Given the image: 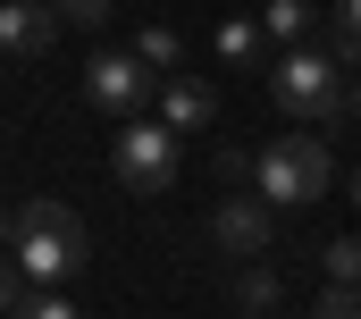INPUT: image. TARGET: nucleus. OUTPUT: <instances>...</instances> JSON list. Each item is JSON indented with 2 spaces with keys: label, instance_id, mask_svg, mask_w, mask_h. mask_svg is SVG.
I'll return each mask as SVG.
<instances>
[{
  "label": "nucleus",
  "instance_id": "nucleus-18",
  "mask_svg": "<svg viewBox=\"0 0 361 319\" xmlns=\"http://www.w3.org/2000/svg\"><path fill=\"white\" fill-rule=\"evenodd\" d=\"M353 210H361V168H353Z\"/></svg>",
  "mask_w": 361,
  "mask_h": 319
},
{
  "label": "nucleus",
  "instance_id": "nucleus-11",
  "mask_svg": "<svg viewBox=\"0 0 361 319\" xmlns=\"http://www.w3.org/2000/svg\"><path fill=\"white\" fill-rule=\"evenodd\" d=\"M328 59H336V68H361V0H336V17H328Z\"/></svg>",
  "mask_w": 361,
  "mask_h": 319
},
{
  "label": "nucleus",
  "instance_id": "nucleus-7",
  "mask_svg": "<svg viewBox=\"0 0 361 319\" xmlns=\"http://www.w3.org/2000/svg\"><path fill=\"white\" fill-rule=\"evenodd\" d=\"M51 34H59V8H51V0H8V8H0V42H8V59H42Z\"/></svg>",
  "mask_w": 361,
  "mask_h": 319
},
{
  "label": "nucleus",
  "instance_id": "nucleus-1",
  "mask_svg": "<svg viewBox=\"0 0 361 319\" xmlns=\"http://www.w3.org/2000/svg\"><path fill=\"white\" fill-rule=\"evenodd\" d=\"M8 260H17L42 294H59L68 277L92 269V236H85V219H76L68 202L25 193V202H8Z\"/></svg>",
  "mask_w": 361,
  "mask_h": 319
},
{
  "label": "nucleus",
  "instance_id": "nucleus-12",
  "mask_svg": "<svg viewBox=\"0 0 361 319\" xmlns=\"http://www.w3.org/2000/svg\"><path fill=\"white\" fill-rule=\"evenodd\" d=\"M135 59H143L152 76L169 84V76H177V59H185V42L169 34V25H143V34H135Z\"/></svg>",
  "mask_w": 361,
  "mask_h": 319
},
{
  "label": "nucleus",
  "instance_id": "nucleus-10",
  "mask_svg": "<svg viewBox=\"0 0 361 319\" xmlns=\"http://www.w3.org/2000/svg\"><path fill=\"white\" fill-rule=\"evenodd\" d=\"M261 25H269L277 51H302V42H311V0H269V8H261Z\"/></svg>",
  "mask_w": 361,
  "mask_h": 319
},
{
  "label": "nucleus",
  "instance_id": "nucleus-3",
  "mask_svg": "<svg viewBox=\"0 0 361 319\" xmlns=\"http://www.w3.org/2000/svg\"><path fill=\"white\" fill-rule=\"evenodd\" d=\"M336 185V160H328V135H302V126H286L277 143H261L252 160V193H269L277 210H302V202H319Z\"/></svg>",
  "mask_w": 361,
  "mask_h": 319
},
{
  "label": "nucleus",
  "instance_id": "nucleus-6",
  "mask_svg": "<svg viewBox=\"0 0 361 319\" xmlns=\"http://www.w3.org/2000/svg\"><path fill=\"white\" fill-rule=\"evenodd\" d=\"M210 243L235 252V260H261V252L277 243V202L269 193H227V202L210 210Z\"/></svg>",
  "mask_w": 361,
  "mask_h": 319
},
{
  "label": "nucleus",
  "instance_id": "nucleus-13",
  "mask_svg": "<svg viewBox=\"0 0 361 319\" xmlns=\"http://www.w3.org/2000/svg\"><path fill=\"white\" fill-rule=\"evenodd\" d=\"M319 286H361V236L319 243Z\"/></svg>",
  "mask_w": 361,
  "mask_h": 319
},
{
  "label": "nucleus",
  "instance_id": "nucleus-19",
  "mask_svg": "<svg viewBox=\"0 0 361 319\" xmlns=\"http://www.w3.org/2000/svg\"><path fill=\"white\" fill-rule=\"evenodd\" d=\"M353 126H361V84H353Z\"/></svg>",
  "mask_w": 361,
  "mask_h": 319
},
{
  "label": "nucleus",
  "instance_id": "nucleus-15",
  "mask_svg": "<svg viewBox=\"0 0 361 319\" xmlns=\"http://www.w3.org/2000/svg\"><path fill=\"white\" fill-rule=\"evenodd\" d=\"M311 319H361V286H319Z\"/></svg>",
  "mask_w": 361,
  "mask_h": 319
},
{
  "label": "nucleus",
  "instance_id": "nucleus-5",
  "mask_svg": "<svg viewBox=\"0 0 361 319\" xmlns=\"http://www.w3.org/2000/svg\"><path fill=\"white\" fill-rule=\"evenodd\" d=\"M85 101L101 118H143V109L160 101V76L135 59V42H126V51H85Z\"/></svg>",
  "mask_w": 361,
  "mask_h": 319
},
{
  "label": "nucleus",
  "instance_id": "nucleus-4",
  "mask_svg": "<svg viewBox=\"0 0 361 319\" xmlns=\"http://www.w3.org/2000/svg\"><path fill=\"white\" fill-rule=\"evenodd\" d=\"M109 168H118V185L126 193H169L185 168V143L169 118H126L118 126V143H109Z\"/></svg>",
  "mask_w": 361,
  "mask_h": 319
},
{
  "label": "nucleus",
  "instance_id": "nucleus-16",
  "mask_svg": "<svg viewBox=\"0 0 361 319\" xmlns=\"http://www.w3.org/2000/svg\"><path fill=\"white\" fill-rule=\"evenodd\" d=\"M59 8V25H76V34H92L101 17H109V0H51Z\"/></svg>",
  "mask_w": 361,
  "mask_h": 319
},
{
  "label": "nucleus",
  "instance_id": "nucleus-9",
  "mask_svg": "<svg viewBox=\"0 0 361 319\" xmlns=\"http://www.w3.org/2000/svg\"><path fill=\"white\" fill-rule=\"evenodd\" d=\"M261 51H269V25H261V17H227V25H219V59H227V68H252Z\"/></svg>",
  "mask_w": 361,
  "mask_h": 319
},
{
  "label": "nucleus",
  "instance_id": "nucleus-17",
  "mask_svg": "<svg viewBox=\"0 0 361 319\" xmlns=\"http://www.w3.org/2000/svg\"><path fill=\"white\" fill-rule=\"evenodd\" d=\"M8 319H76V303H68V294H25Z\"/></svg>",
  "mask_w": 361,
  "mask_h": 319
},
{
  "label": "nucleus",
  "instance_id": "nucleus-14",
  "mask_svg": "<svg viewBox=\"0 0 361 319\" xmlns=\"http://www.w3.org/2000/svg\"><path fill=\"white\" fill-rule=\"evenodd\" d=\"M235 311H244V319H261V311H277V269H261V260H252V269L235 277Z\"/></svg>",
  "mask_w": 361,
  "mask_h": 319
},
{
  "label": "nucleus",
  "instance_id": "nucleus-8",
  "mask_svg": "<svg viewBox=\"0 0 361 319\" xmlns=\"http://www.w3.org/2000/svg\"><path fill=\"white\" fill-rule=\"evenodd\" d=\"M160 118H169L177 135H193V126L219 118V92H210L202 76H169V84H160Z\"/></svg>",
  "mask_w": 361,
  "mask_h": 319
},
{
  "label": "nucleus",
  "instance_id": "nucleus-2",
  "mask_svg": "<svg viewBox=\"0 0 361 319\" xmlns=\"http://www.w3.org/2000/svg\"><path fill=\"white\" fill-rule=\"evenodd\" d=\"M269 92L277 109L302 126V135H328V126H353V84H345V68L319 51V42H302V51H277L269 68Z\"/></svg>",
  "mask_w": 361,
  "mask_h": 319
}]
</instances>
